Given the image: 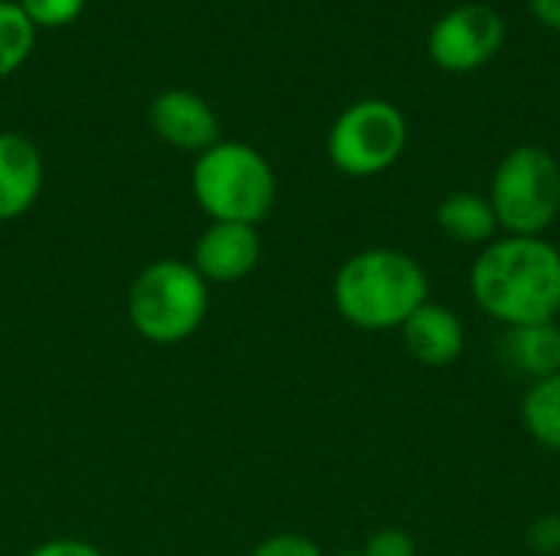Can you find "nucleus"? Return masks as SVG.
Masks as SVG:
<instances>
[{
  "mask_svg": "<svg viewBox=\"0 0 560 556\" xmlns=\"http://www.w3.org/2000/svg\"><path fill=\"white\" fill-rule=\"evenodd\" d=\"M528 544L538 554H558L560 551V518H541L528 531Z\"/></svg>",
  "mask_w": 560,
  "mask_h": 556,
  "instance_id": "aec40b11",
  "label": "nucleus"
},
{
  "mask_svg": "<svg viewBox=\"0 0 560 556\" xmlns=\"http://www.w3.org/2000/svg\"><path fill=\"white\" fill-rule=\"evenodd\" d=\"M404 344L407 351L427 364V367H446L453 364L466 347L463 321L436 301H423L407 321H404Z\"/></svg>",
  "mask_w": 560,
  "mask_h": 556,
  "instance_id": "9b49d317",
  "label": "nucleus"
},
{
  "mask_svg": "<svg viewBox=\"0 0 560 556\" xmlns=\"http://www.w3.org/2000/svg\"><path fill=\"white\" fill-rule=\"evenodd\" d=\"M476 305L505 328L545 324L560 311V252L541 236L489 242L469 275Z\"/></svg>",
  "mask_w": 560,
  "mask_h": 556,
  "instance_id": "f257e3e1",
  "label": "nucleus"
},
{
  "mask_svg": "<svg viewBox=\"0 0 560 556\" xmlns=\"http://www.w3.org/2000/svg\"><path fill=\"white\" fill-rule=\"evenodd\" d=\"M525 429L551 452H560V374L535 380L522 403Z\"/></svg>",
  "mask_w": 560,
  "mask_h": 556,
  "instance_id": "4468645a",
  "label": "nucleus"
},
{
  "mask_svg": "<svg viewBox=\"0 0 560 556\" xmlns=\"http://www.w3.org/2000/svg\"><path fill=\"white\" fill-rule=\"evenodd\" d=\"M210 292L184 259L148 262L128 288V321L151 344H180L207 318Z\"/></svg>",
  "mask_w": 560,
  "mask_h": 556,
  "instance_id": "20e7f679",
  "label": "nucleus"
},
{
  "mask_svg": "<svg viewBox=\"0 0 560 556\" xmlns=\"http://www.w3.org/2000/svg\"><path fill=\"white\" fill-rule=\"evenodd\" d=\"M249 556H325V554H322V547H318L312 537H302V534H272V537H266L262 544H256Z\"/></svg>",
  "mask_w": 560,
  "mask_h": 556,
  "instance_id": "f3484780",
  "label": "nucleus"
},
{
  "mask_svg": "<svg viewBox=\"0 0 560 556\" xmlns=\"http://www.w3.org/2000/svg\"><path fill=\"white\" fill-rule=\"evenodd\" d=\"M489 203L509 236H541L560 213V164L551 151L522 144L502 157Z\"/></svg>",
  "mask_w": 560,
  "mask_h": 556,
  "instance_id": "39448f33",
  "label": "nucleus"
},
{
  "mask_svg": "<svg viewBox=\"0 0 560 556\" xmlns=\"http://www.w3.org/2000/svg\"><path fill=\"white\" fill-rule=\"evenodd\" d=\"M528 7H532V16L538 23L560 33V0H528Z\"/></svg>",
  "mask_w": 560,
  "mask_h": 556,
  "instance_id": "412c9836",
  "label": "nucleus"
},
{
  "mask_svg": "<svg viewBox=\"0 0 560 556\" xmlns=\"http://www.w3.org/2000/svg\"><path fill=\"white\" fill-rule=\"evenodd\" d=\"M505 357L518 374H525L532 380H545L551 374H560V328L555 321L509 328Z\"/></svg>",
  "mask_w": 560,
  "mask_h": 556,
  "instance_id": "f8f14e48",
  "label": "nucleus"
},
{
  "mask_svg": "<svg viewBox=\"0 0 560 556\" xmlns=\"http://www.w3.org/2000/svg\"><path fill=\"white\" fill-rule=\"evenodd\" d=\"M190 187L210 223L259 226L276 203V174L269 161L243 141H217L200 151Z\"/></svg>",
  "mask_w": 560,
  "mask_h": 556,
  "instance_id": "7ed1b4c3",
  "label": "nucleus"
},
{
  "mask_svg": "<svg viewBox=\"0 0 560 556\" xmlns=\"http://www.w3.org/2000/svg\"><path fill=\"white\" fill-rule=\"evenodd\" d=\"M407 147V118L384 98L348 105L328 131V161L348 177H374L400 161Z\"/></svg>",
  "mask_w": 560,
  "mask_h": 556,
  "instance_id": "423d86ee",
  "label": "nucleus"
},
{
  "mask_svg": "<svg viewBox=\"0 0 560 556\" xmlns=\"http://www.w3.org/2000/svg\"><path fill=\"white\" fill-rule=\"evenodd\" d=\"M505 43V20L486 3H463L446 10L427 39L430 59L443 72H476L495 59Z\"/></svg>",
  "mask_w": 560,
  "mask_h": 556,
  "instance_id": "0eeeda50",
  "label": "nucleus"
},
{
  "mask_svg": "<svg viewBox=\"0 0 560 556\" xmlns=\"http://www.w3.org/2000/svg\"><path fill=\"white\" fill-rule=\"evenodd\" d=\"M26 556H105L95 544L89 541H75V537H56V541H46L39 547H33Z\"/></svg>",
  "mask_w": 560,
  "mask_h": 556,
  "instance_id": "6ab92c4d",
  "label": "nucleus"
},
{
  "mask_svg": "<svg viewBox=\"0 0 560 556\" xmlns=\"http://www.w3.org/2000/svg\"><path fill=\"white\" fill-rule=\"evenodd\" d=\"M430 279L423 265L397 249H364L335 275V308L361 331H390L423 305Z\"/></svg>",
  "mask_w": 560,
  "mask_h": 556,
  "instance_id": "f03ea898",
  "label": "nucleus"
},
{
  "mask_svg": "<svg viewBox=\"0 0 560 556\" xmlns=\"http://www.w3.org/2000/svg\"><path fill=\"white\" fill-rule=\"evenodd\" d=\"M364 556H417V547H413V537L407 531L387 528V531H377L368 541Z\"/></svg>",
  "mask_w": 560,
  "mask_h": 556,
  "instance_id": "a211bd4d",
  "label": "nucleus"
},
{
  "mask_svg": "<svg viewBox=\"0 0 560 556\" xmlns=\"http://www.w3.org/2000/svg\"><path fill=\"white\" fill-rule=\"evenodd\" d=\"M43 190V157L16 131H0V223L20 220Z\"/></svg>",
  "mask_w": 560,
  "mask_h": 556,
  "instance_id": "9d476101",
  "label": "nucleus"
},
{
  "mask_svg": "<svg viewBox=\"0 0 560 556\" xmlns=\"http://www.w3.org/2000/svg\"><path fill=\"white\" fill-rule=\"evenodd\" d=\"M151 128L161 141L180 151H207L220 141L217 111L187 88H171L151 105Z\"/></svg>",
  "mask_w": 560,
  "mask_h": 556,
  "instance_id": "1a4fd4ad",
  "label": "nucleus"
},
{
  "mask_svg": "<svg viewBox=\"0 0 560 556\" xmlns=\"http://www.w3.org/2000/svg\"><path fill=\"white\" fill-rule=\"evenodd\" d=\"M262 259V239L256 233V226L249 223H210L197 246H194V259L190 265L200 272V279L230 285L246 279Z\"/></svg>",
  "mask_w": 560,
  "mask_h": 556,
  "instance_id": "6e6552de",
  "label": "nucleus"
},
{
  "mask_svg": "<svg viewBox=\"0 0 560 556\" xmlns=\"http://www.w3.org/2000/svg\"><path fill=\"white\" fill-rule=\"evenodd\" d=\"M16 3L33 26H66L85 7V0H16Z\"/></svg>",
  "mask_w": 560,
  "mask_h": 556,
  "instance_id": "dca6fc26",
  "label": "nucleus"
},
{
  "mask_svg": "<svg viewBox=\"0 0 560 556\" xmlns=\"http://www.w3.org/2000/svg\"><path fill=\"white\" fill-rule=\"evenodd\" d=\"M436 223L453 242H463V246H482V242L489 246L499 229L492 203L479 193L446 197L436 210Z\"/></svg>",
  "mask_w": 560,
  "mask_h": 556,
  "instance_id": "ddd939ff",
  "label": "nucleus"
},
{
  "mask_svg": "<svg viewBox=\"0 0 560 556\" xmlns=\"http://www.w3.org/2000/svg\"><path fill=\"white\" fill-rule=\"evenodd\" d=\"M341 556H364V554H341Z\"/></svg>",
  "mask_w": 560,
  "mask_h": 556,
  "instance_id": "4be33fe9",
  "label": "nucleus"
},
{
  "mask_svg": "<svg viewBox=\"0 0 560 556\" xmlns=\"http://www.w3.org/2000/svg\"><path fill=\"white\" fill-rule=\"evenodd\" d=\"M36 39V26L26 20L16 0H0V79L23 66Z\"/></svg>",
  "mask_w": 560,
  "mask_h": 556,
  "instance_id": "2eb2a0df",
  "label": "nucleus"
}]
</instances>
